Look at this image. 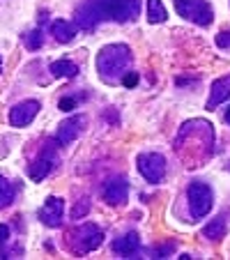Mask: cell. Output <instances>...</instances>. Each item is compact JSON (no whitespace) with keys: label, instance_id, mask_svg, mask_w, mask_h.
<instances>
[{"label":"cell","instance_id":"1","mask_svg":"<svg viewBox=\"0 0 230 260\" xmlns=\"http://www.w3.org/2000/svg\"><path fill=\"white\" fill-rule=\"evenodd\" d=\"M141 12L138 0H88L76 10V23L81 28H94L99 21H134Z\"/></svg>","mask_w":230,"mask_h":260},{"label":"cell","instance_id":"2","mask_svg":"<svg viewBox=\"0 0 230 260\" xmlns=\"http://www.w3.org/2000/svg\"><path fill=\"white\" fill-rule=\"evenodd\" d=\"M129 64H132V49L127 44H108L97 55L99 76H104L106 81H115L118 76H122Z\"/></svg>","mask_w":230,"mask_h":260},{"label":"cell","instance_id":"3","mask_svg":"<svg viewBox=\"0 0 230 260\" xmlns=\"http://www.w3.org/2000/svg\"><path fill=\"white\" fill-rule=\"evenodd\" d=\"M173 3H175V12L182 19L191 21V23H196V25L205 28L214 19V12H212L207 0H173Z\"/></svg>","mask_w":230,"mask_h":260},{"label":"cell","instance_id":"4","mask_svg":"<svg viewBox=\"0 0 230 260\" xmlns=\"http://www.w3.org/2000/svg\"><path fill=\"white\" fill-rule=\"evenodd\" d=\"M104 242V233L94 223H83L72 233V249L74 253H90V251L99 249Z\"/></svg>","mask_w":230,"mask_h":260},{"label":"cell","instance_id":"5","mask_svg":"<svg viewBox=\"0 0 230 260\" xmlns=\"http://www.w3.org/2000/svg\"><path fill=\"white\" fill-rule=\"evenodd\" d=\"M186 196H189V210L193 219H203V216L210 214L212 189L207 187L205 182H191L189 189H186Z\"/></svg>","mask_w":230,"mask_h":260},{"label":"cell","instance_id":"6","mask_svg":"<svg viewBox=\"0 0 230 260\" xmlns=\"http://www.w3.org/2000/svg\"><path fill=\"white\" fill-rule=\"evenodd\" d=\"M136 166H138V173H141L147 182H152V184H159V182L166 177V159H163L159 152L138 154Z\"/></svg>","mask_w":230,"mask_h":260},{"label":"cell","instance_id":"7","mask_svg":"<svg viewBox=\"0 0 230 260\" xmlns=\"http://www.w3.org/2000/svg\"><path fill=\"white\" fill-rule=\"evenodd\" d=\"M40 113V102L35 99H25V102L16 104L10 111V124L12 127H25L35 120V115Z\"/></svg>","mask_w":230,"mask_h":260},{"label":"cell","instance_id":"8","mask_svg":"<svg viewBox=\"0 0 230 260\" xmlns=\"http://www.w3.org/2000/svg\"><path fill=\"white\" fill-rule=\"evenodd\" d=\"M104 201L108 203V205H124L129 198V184L127 180H122V177H115V180H108L106 184H104Z\"/></svg>","mask_w":230,"mask_h":260},{"label":"cell","instance_id":"9","mask_svg":"<svg viewBox=\"0 0 230 260\" xmlns=\"http://www.w3.org/2000/svg\"><path fill=\"white\" fill-rule=\"evenodd\" d=\"M83 124H85V120L81 118V115H74V118L64 120L58 129L55 143H58V145H69V143H74L81 136V132H83Z\"/></svg>","mask_w":230,"mask_h":260},{"label":"cell","instance_id":"10","mask_svg":"<svg viewBox=\"0 0 230 260\" xmlns=\"http://www.w3.org/2000/svg\"><path fill=\"white\" fill-rule=\"evenodd\" d=\"M62 212H64V203L60 201V198L51 196V198H46V203L42 205L40 219L44 221L49 228H58L60 221H62Z\"/></svg>","mask_w":230,"mask_h":260},{"label":"cell","instance_id":"11","mask_svg":"<svg viewBox=\"0 0 230 260\" xmlns=\"http://www.w3.org/2000/svg\"><path fill=\"white\" fill-rule=\"evenodd\" d=\"M53 166H55V154H53V150H44V152L40 154V159H35L32 166L28 168L30 180H32V182H42L51 171H53Z\"/></svg>","mask_w":230,"mask_h":260},{"label":"cell","instance_id":"12","mask_svg":"<svg viewBox=\"0 0 230 260\" xmlns=\"http://www.w3.org/2000/svg\"><path fill=\"white\" fill-rule=\"evenodd\" d=\"M230 97V74L228 76H221L212 83V90H210V99H207V111L216 108L219 104H223L225 99Z\"/></svg>","mask_w":230,"mask_h":260},{"label":"cell","instance_id":"13","mask_svg":"<svg viewBox=\"0 0 230 260\" xmlns=\"http://www.w3.org/2000/svg\"><path fill=\"white\" fill-rule=\"evenodd\" d=\"M138 246H141V237H138V233H127L122 240H118L115 244H113V251L120 253V255H124V258H132V255L138 251Z\"/></svg>","mask_w":230,"mask_h":260},{"label":"cell","instance_id":"14","mask_svg":"<svg viewBox=\"0 0 230 260\" xmlns=\"http://www.w3.org/2000/svg\"><path fill=\"white\" fill-rule=\"evenodd\" d=\"M51 35H53L58 42H72L74 37H76V23H72V21H64V19H58L53 21V25H51Z\"/></svg>","mask_w":230,"mask_h":260},{"label":"cell","instance_id":"15","mask_svg":"<svg viewBox=\"0 0 230 260\" xmlns=\"http://www.w3.org/2000/svg\"><path fill=\"white\" fill-rule=\"evenodd\" d=\"M51 74L58 76V79H74L79 74V67L72 62V60H55L51 64Z\"/></svg>","mask_w":230,"mask_h":260},{"label":"cell","instance_id":"16","mask_svg":"<svg viewBox=\"0 0 230 260\" xmlns=\"http://www.w3.org/2000/svg\"><path fill=\"white\" fill-rule=\"evenodd\" d=\"M147 19H150V23L166 21V7L161 0H147Z\"/></svg>","mask_w":230,"mask_h":260},{"label":"cell","instance_id":"17","mask_svg":"<svg viewBox=\"0 0 230 260\" xmlns=\"http://www.w3.org/2000/svg\"><path fill=\"white\" fill-rule=\"evenodd\" d=\"M203 235L210 237V240H221V237L225 235V221H223V216H219V219L210 221V223L203 228Z\"/></svg>","mask_w":230,"mask_h":260},{"label":"cell","instance_id":"18","mask_svg":"<svg viewBox=\"0 0 230 260\" xmlns=\"http://www.w3.org/2000/svg\"><path fill=\"white\" fill-rule=\"evenodd\" d=\"M12 201H14V187H12L10 180H5V177L0 175V210L7 207Z\"/></svg>","mask_w":230,"mask_h":260},{"label":"cell","instance_id":"19","mask_svg":"<svg viewBox=\"0 0 230 260\" xmlns=\"http://www.w3.org/2000/svg\"><path fill=\"white\" fill-rule=\"evenodd\" d=\"M10 255V228L5 223H0V258Z\"/></svg>","mask_w":230,"mask_h":260},{"label":"cell","instance_id":"20","mask_svg":"<svg viewBox=\"0 0 230 260\" xmlns=\"http://www.w3.org/2000/svg\"><path fill=\"white\" fill-rule=\"evenodd\" d=\"M42 42H44V37H42V30H32V32L25 37V46H28V51H37L42 46Z\"/></svg>","mask_w":230,"mask_h":260},{"label":"cell","instance_id":"21","mask_svg":"<svg viewBox=\"0 0 230 260\" xmlns=\"http://www.w3.org/2000/svg\"><path fill=\"white\" fill-rule=\"evenodd\" d=\"M88 212H90V201H88V198H83V201L76 203V207H74L72 216H74V219H81V216L88 214Z\"/></svg>","mask_w":230,"mask_h":260},{"label":"cell","instance_id":"22","mask_svg":"<svg viewBox=\"0 0 230 260\" xmlns=\"http://www.w3.org/2000/svg\"><path fill=\"white\" fill-rule=\"evenodd\" d=\"M216 44L221 49H230V30H223V32L216 35Z\"/></svg>","mask_w":230,"mask_h":260},{"label":"cell","instance_id":"23","mask_svg":"<svg viewBox=\"0 0 230 260\" xmlns=\"http://www.w3.org/2000/svg\"><path fill=\"white\" fill-rule=\"evenodd\" d=\"M136 83H138V74L136 72H129V74H124V76H122V85H124V88H134Z\"/></svg>","mask_w":230,"mask_h":260},{"label":"cell","instance_id":"24","mask_svg":"<svg viewBox=\"0 0 230 260\" xmlns=\"http://www.w3.org/2000/svg\"><path fill=\"white\" fill-rule=\"evenodd\" d=\"M76 108V99H60V111H74Z\"/></svg>","mask_w":230,"mask_h":260},{"label":"cell","instance_id":"25","mask_svg":"<svg viewBox=\"0 0 230 260\" xmlns=\"http://www.w3.org/2000/svg\"><path fill=\"white\" fill-rule=\"evenodd\" d=\"M225 122L230 124V108H228V111H225Z\"/></svg>","mask_w":230,"mask_h":260}]
</instances>
